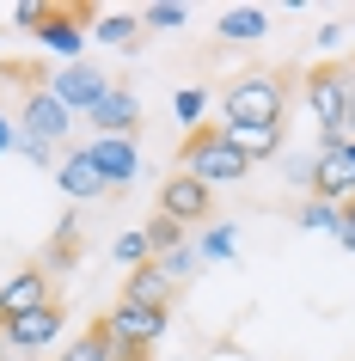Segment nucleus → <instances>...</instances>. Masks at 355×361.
<instances>
[{
	"instance_id": "f257e3e1",
	"label": "nucleus",
	"mask_w": 355,
	"mask_h": 361,
	"mask_svg": "<svg viewBox=\"0 0 355 361\" xmlns=\"http://www.w3.org/2000/svg\"><path fill=\"white\" fill-rule=\"evenodd\" d=\"M288 68H245V74L227 80L221 111L233 129H282V111H288Z\"/></svg>"
},
{
	"instance_id": "f03ea898",
	"label": "nucleus",
	"mask_w": 355,
	"mask_h": 361,
	"mask_svg": "<svg viewBox=\"0 0 355 361\" xmlns=\"http://www.w3.org/2000/svg\"><path fill=\"white\" fill-rule=\"evenodd\" d=\"M178 171L203 178L208 190H221V184H239L245 171H251V159L227 141V123H196L184 135V147H178Z\"/></svg>"
},
{
	"instance_id": "7ed1b4c3",
	"label": "nucleus",
	"mask_w": 355,
	"mask_h": 361,
	"mask_svg": "<svg viewBox=\"0 0 355 361\" xmlns=\"http://www.w3.org/2000/svg\"><path fill=\"white\" fill-rule=\"evenodd\" d=\"M349 98H355V61H318L313 74H306V104H313L325 141H343Z\"/></svg>"
},
{
	"instance_id": "20e7f679",
	"label": "nucleus",
	"mask_w": 355,
	"mask_h": 361,
	"mask_svg": "<svg viewBox=\"0 0 355 361\" xmlns=\"http://www.w3.org/2000/svg\"><path fill=\"white\" fill-rule=\"evenodd\" d=\"M306 190H313V202H331V209H343V202L355 196V159H349V141H325V153L306 166Z\"/></svg>"
},
{
	"instance_id": "39448f33",
	"label": "nucleus",
	"mask_w": 355,
	"mask_h": 361,
	"mask_svg": "<svg viewBox=\"0 0 355 361\" xmlns=\"http://www.w3.org/2000/svg\"><path fill=\"white\" fill-rule=\"evenodd\" d=\"M166 221H178V227H190V221H215V190H208L203 178H190V171H172L166 184H160V209Z\"/></svg>"
},
{
	"instance_id": "423d86ee",
	"label": "nucleus",
	"mask_w": 355,
	"mask_h": 361,
	"mask_svg": "<svg viewBox=\"0 0 355 361\" xmlns=\"http://www.w3.org/2000/svg\"><path fill=\"white\" fill-rule=\"evenodd\" d=\"M56 294H49V269L43 264H19L6 282H0V324L25 319V312H37V306H49Z\"/></svg>"
},
{
	"instance_id": "0eeeda50",
	"label": "nucleus",
	"mask_w": 355,
	"mask_h": 361,
	"mask_svg": "<svg viewBox=\"0 0 355 361\" xmlns=\"http://www.w3.org/2000/svg\"><path fill=\"white\" fill-rule=\"evenodd\" d=\"M68 123H74V111H68L49 86L25 92V104H19V135H25V141H43V147H49V141L68 135Z\"/></svg>"
},
{
	"instance_id": "6e6552de",
	"label": "nucleus",
	"mask_w": 355,
	"mask_h": 361,
	"mask_svg": "<svg viewBox=\"0 0 355 361\" xmlns=\"http://www.w3.org/2000/svg\"><path fill=\"white\" fill-rule=\"evenodd\" d=\"M104 324H111V337L123 343V349H153V343L166 337V324H172V312H153V306L116 300L111 312H104Z\"/></svg>"
},
{
	"instance_id": "1a4fd4ad",
	"label": "nucleus",
	"mask_w": 355,
	"mask_h": 361,
	"mask_svg": "<svg viewBox=\"0 0 355 361\" xmlns=\"http://www.w3.org/2000/svg\"><path fill=\"white\" fill-rule=\"evenodd\" d=\"M49 92H56L68 111H92L98 98L111 92V74H98V68H86V61H68L61 74H49Z\"/></svg>"
},
{
	"instance_id": "9d476101",
	"label": "nucleus",
	"mask_w": 355,
	"mask_h": 361,
	"mask_svg": "<svg viewBox=\"0 0 355 361\" xmlns=\"http://www.w3.org/2000/svg\"><path fill=\"white\" fill-rule=\"evenodd\" d=\"M0 337H6L13 355H31V349H43V343H56L61 337V300L37 306V312H25V319H13V324H0Z\"/></svg>"
},
{
	"instance_id": "9b49d317",
	"label": "nucleus",
	"mask_w": 355,
	"mask_h": 361,
	"mask_svg": "<svg viewBox=\"0 0 355 361\" xmlns=\"http://www.w3.org/2000/svg\"><path fill=\"white\" fill-rule=\"evenodd\" d=\"M92 159H98V171H104V190H129L135 184V171H141V159H135V141L129 135H98L92 141Z\"/></svg>"
},
{
	"instance_id": "f8f14e48",
	"label": "nucleus",
	"mask_w": 355,
	"mask_h": 361,
	"mask_svg": "<svg viewBox=\"0 0 355 361\" xmlns=\"http://www.w3.org/2000/svg\"><path fill=\"white\" fill-rule=\"evenodd\" d=\"M116 300H135V306H153V312H172L178 306V282H172L160 264H141V269H129L123 276V294Z\"/></svg>"
},
{
	"instance_id": "ddd939ff",
	"label": "nucleus",
	"mask_w": 355,
	"mask_h": 361,
	"mask_svg": "<svg viewBox=\"0 0 355 361\" xmlns=\"http://www.w3.org/2000/svg\"><path fill=\"white\" fill-rule=\"evenodd\" d=\"M56 184L74 202H92V196H104V171H98L92 147H74V153H61V166H56Z\"/></svg>"
},
{
	"instance_id": "4468645a",
	"label": "nucleus",
	"mask_w": 355,
	"mask_h": 361,
	"mask_svg": "<svg viewBox=\"0 0 355 361\" xmlns=\"http://www.w3.org/2000/svg\"><path fill=\"white\" fill-rule=\"evenodd\" d=\"M86 116L98 123V135H135V123H141V104H135L129 86H111V92L98 98Z\"/></svg>"
},
{
	"instance_id": "2eb2a0df",
	"label": "nucleus",
	"mask_w": 355,
	"mask_h": 361,
	"mask_svg": "<svg viewBox=\"0 0 355 361\" xmlns=\"http://www.w3.org/2000/svg\"><path fill=\"white\" fill-rule=\"evenodd\" d=\"M43 269H49V276H68V269L80 264V214H61V227H56V239H49V245H43V257H37Z\"/></svg>"
},
{
	"instance_id": "dca6fc26",
	"label": "nucleus",
	"mask_w": 355,
	"mask_h": 361,
	"mask_svg": "<svg viewBox=\"0 0 355 361\" xmlns=\"http://www.w3.org/2000/svg\"><path fill=\"white\" fill-rule=\"evenodd\" d=\"M263 31H270V13H263V6H233V13H221V25H215L221 43H258Z\"/></svg>"
},
{
	"instance_id": "f3484780",
	"label": "nucleus",
	"mask_w": 355,
	"mask_h": 361,
	"mask_svg": "<svg viewBox=\"0 0 355 361\" xmlns=\"http://www.w3.org/2000/svg\"><path fill=\"white\" fill-rule=\"evenodd\" d=\"M61 361H116V337H111V324L92 319L74 343H68V349H61Z\"/></svg>"
},
{
	"instance_id": "a211bd4d",
	"label": "nucleus",
	"mask_w": 355,
	"mask_h": 361,
	"mask_svg": "<svg viewBox=\"0 0 355 361\" xmlns=\"http://www.w3.org/2000/svg\"><path fill=\"white\" fill-rule=\"evenodd\" d=\"M92 37H98V43H116V49H129V43L141 37V13H98Z\"/></svg>"
},
{
	"instance_id": "6ab92c4d",
	"label": "nucleus",
	"mask_w": 355,
	"mask_h": 361,
	"mask_svg": "<svg viewBox=\"0 0 355 361\" xmlns=\"http://www.w3.org/2000/svg\"><path fill=\"white\" fill-rule=\"evenodd\" d=\"M227 141H233V147L258 166V159H270V153L282 147V129H233V123H227Z\"/></svg>"
},
{
	"instance_id": "aec40b11",
	"label": "nucleus",
	"mask_w": 355,
	"mask_h": 361,
	"mask_svg": "<svg viewBox=\"0 0 355 361\" xmlns=\"http://www.w3.org/2000/svg\"><path fill=\"white\" fill-rule=\"evenodd\" d=\"M178 245H184V227L166 221V214H153V221H148V251H153V257H166V251H178Z\"/></svg>"
},
{
	"instance_id": "412c9836",
	"label": "nucleus",
	"mask_w": 355,
	"mask_h": 361,
	"mask_svg": "<svg viewBox=\"0 0 355 361\" xmlns=\"http://www.w3.org/2000/svg\"><path fill=\"white\" fill-rule=\"evenodd\" d=\"M178 25H184V6L178 0H166V6L153 0L148 13H141V31H178Z\"/></svg>"
},
{
	"instance_id": "4be33fe9",
	"label": "nucleus",
	"mask_w": 355,
	"mask_h": 361,
	"mask_svg": "<svg viewBox=\"0 0 355 361\" xmlns=\"http://www.w3.org/2000/svg\"><path fill=\"white\" fill-rule=\"evenodd\" d=\"M116 264H129V269L153 264V251H148V233H123V239H116Z\"/></svg>"
},
{
	"instance_id": "5701e85b",
	"label": "nucleus",
	"mask_w": 355,
	"mask_h": 361,
	"mask_svg": "<svg viewBox=\"0 0 355 361\" xmlns=\"http://www.w3.org/2000/svg\"><path fill=\"white\" fill-rule=\"evenodd\" d=\"M153 264L166 269V276H172V282H178V288L190 282V251H184V245H178V251H166V257H153Z\"/></svg>"
},
{
	"instance_id": "b1692460",
	"label": "nucleus",
	"mask_w": 355,
	"mask_h": 361,
	"mask_svg": "<svg viewBox=\"0 0 355 361\" xmlns=\"http://www.w3.org/2000/svg\"><path fill=\"white\" fill-rule=\"evenodd\" d=\"M300 221H306V227H331V233H337V209H331V202H306Z\"/></svg>"
},
{
	"instance_id": "393cba45",
	"label": "nucleus",
	"mask_w": 355,
	"mask_h": 361,
	"mask_svg": "<svg viewBox=\"0 0 355 361\" xmlns=\"http://www.w3.org/2000/svg\"><path fill=\"white\" fill-rule=\"evenodd\" d=\"M337 245H349V251H355V196L337 209Z\"/></svg>"
},
{
	"instance_id": "a878e982",
	"label": "nucleus",
	"mask_w": 355,
	"mask_h": 361,
	"mask_svg": "<svg viewBox=\"0 0 355 361\" xmlns=\"http://www.w3.org/2000/svg\"><path fill=\"white\" fill-rule=\"evenodd\" d=\"M13 25L37 31V25H43V6H37V0H19V6H13Z\"/></svg>"
},
{
	"instance_id": "bb28decb",
	"label": "nucleus",
	"mask_w": 355,
	"mask_h": 361,
	"mask_svg": "<svg viewBox=\"0 0 355 361\" xmlns=\"http://www.w3.org/2000/svg\"><path fill=\"white\" fill-rule=\"evenodd\" d=\"M178 116H184V123H196V116H203V92H196V86H184V92H178Z\"/></svg>"
},
{
	"instance_id": "cd10ccee",
	"label": "nucleus",
	"mask_w": 355,
	"mask_h": 361,
	"mask_svg": "<svg viewBox=\"0 0 355 361\" xmlns=\"http://www.w3.org/2000/svg\"><path fill=\"white\" fill-rule=\"evenodd\" d=\"M203 251H208V257H227V251H233V227H215L203 239Z\"/></svg>"
},
{
	"instance_id": "c85d7f7f",
	"label": "nucleus",
	"mask_w": 355,
	"mask_h": 361,
	"mask_svg": "<svg viewBox=\"0 0 355 361\" xmlns=\"http://www.w3.org/2000/svg\"><path fill=\"white\" fill-rule=\"evenodd\" d=\"M6 147H19V123L0 111V153H6Z\"/></svg>"
},
{
	"instance_id": "c756f323",
	"label": "nucleus",
	"mask_w": 355,
	"mask_h": 361,
	"mask_svg": "<svg viewBox=\"0 0 355 361\" xmlns=\"http://www.w3.org/2000/svg\"><path fill=\"white\" fill-rule=\"evenodd\" d=\"M0 92H6V74H0Z\"/></svg>"
},
{
	"instance_id": "7c9ffc66",
	"label": "nucleus",
	"mask_w": 355,
	"mask_h": 361,
	"mask_svg": "<svg viewBox=\"0 0 355 361\" xmlns=\"http://www.w3.org/2000/svg\"><path fill=\"white\" fill-rule=\"evenodd\" d=\"M0 361H13V349H6V355H0Z\"/></svg>"
},
{
	"instance_id": "2f4dec72",
	"label": "nucleus",
	"mask_w": 355,
	"mask_h": 361,
	"mask_svg": "<svg viewBox=\"0 0 355 361\" xmlns=\"http://www.w3.org/2000/svg\"><path fill=\"white\" fill-rule=\"evenodd\" d=\"M349 159H355V141H349Z\"/></svg>"
}]
</instances>
